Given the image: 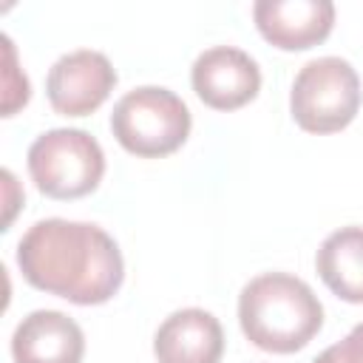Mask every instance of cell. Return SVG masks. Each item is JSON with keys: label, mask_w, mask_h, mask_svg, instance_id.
<instances>
[{"label": "cell", "mask_w": 363, "mask_h": 363, "mask_svg": "<svg viewBox=\"0 0 363 363\" xmlns=\"http://www.w3.org/2000/svg\"><path fill=\"white\" fill-rule=\"evenodd\" d=\"M23 278L79 306L111 301L125 278V261L116 241L96 224L43 218L28 227L17 244Z\"/></svg>", "instance_id": "6da1fadb"}, {"label": "cell", "mask_w": 363, "mask_h": 363, "mask_svg": "<svg viewBox=\"0 0 363 363\" xmlns=\"http://www.w3.org/2000/svg\"><path fill=\"white\" fill-rule=\"evenodd\" d=\"M238 323L264 352L292 354L323 326V306L312 286L289 272H264L238 295Z\"/></svg>", "instance_id": "7a4b0ae2"}, {"label": "cell", "mask_w": 363, "mask_h": 363, "mask_svg": "<svg viewBox=\"0 0 363 363\" xmlns=\"http://www.w3.org/2000/svg\"><path fill=\"white\" fill-rule=\"evenodd\" d=\"M190 111L179 94L162 85L128 91L111 113L116 142L142 159H162L179 150L190 136Z\"/></svg>", "instance_id": "3957f363"}, {"label": "cell", "mask_w": 363, "mask_h": 363, "mask_svg": "<svg viewBox=\"0 0 363 363\" xmlns=\"http://www.w3.org/2000/svg\"><path fill=\"white\" fill-rule=\"evenodd\" d=\"M28 173L48 199H79L99 187L105 153L82 128H51L28 147Z\"/></svg>", "instance_id": "277c9868"}, {"label": "cell", "mask_w": 363, "mask_h": 363, "mask_svg": "<svg viewBox=\"0 0 363 363\" xmlns=\"http://www.w3.org/2000/svg\"><path fill=\"white\" fill-rule=\"evenodd\" d=\"M289 111L306 133H335L360 111V77L343 57L309 60L289 91Z\"/></svg>", "instance_id": "5b68a950"}, {"label": "cell", "mask_w": 363, "mask_h": 363, "mask_svg": "<svg viewBox=\"0 0 363 363\" xmlns=\"http://www.w3.org/2000/svg\"><path fill=\"white\" fill-rule=\"evenodd\" d=\"M116 85V71L102 51L77 48L62 54L45 77V94L57 113L88 116L94 113Z\"/></svg>", "instance_id": "8992f818"}, {"label": "cell", "mask_w": 363, "mask_h": 363, "mask_svg": "<svg viewBox=\"0 0 363 363\" xmlns=\"http://www.w3.org/2000/svg\"><path fill=\"white\" fill-rule=\"evenodd\" d=\"M196 96L216 111H235L261 91L258 62L235 45H213L201 51L190 68Z\"/></svg>", "instance_id": "52a82bcc"}, {"label": "cell", "mask_w": 363, "mask_h": 363, "mask_svg": "<svg viewBox=\"0 0 363 363\" xmlns=\"http://www.w3.org/2000/svg\"><path fill=\"white\" fill-rule=\"evenodd\" d=\"M255 26L267 43L284 51H303L323 43L335 26L332 0H258Z\"/></svg>", "instance_id": "ba28073f"}, {"label": "cell", "mask_w": 363, "mask_h": 363, "mask_svg": "<svg viewBox=\"0 0 363 363\" xmlns=\"http://www.w3.org/2000/svg\"><path fill=\"white\" fill-rule=\"evenodd\" d=\"M85 335L74 318L57 309H34L11 335L14 363H79Z\"/></svg>", "instance_id": "9c48e42d"}, {"label": "cell", "mask_w": 363, "mask_h": 363, "mask_svg": "<svg viewBox=\"0 0 363 363\" xmlns=\"http://www.w3.org/2000/svg\"><path fill=\"white\" fill-rule=\"evenodd\" d=\"M153 354L159 363H218L224 354V329L207 309H179L156 329Z\"/></svg>", "instance_id": "30bf717a"}, {"label": "cell", "mask_w": 363, "mask_h": 363, "mask_svg": "<svg viewBox=\"0 0 363 363\" xmlns=\"http://www.w3.org/2000/svg\"><path fill=\"white\" fill-rule=\"evenodd\" d=\"M320 281L349 303H363V227L329 233L315 255Z\"/></svg>", "instance_id": "8fae6325"}, {"label": "cell", "mask_w": 363, "mask_h": 363, "mask_svg": "<svg viewBox=\"0 0 363 363\" xmlns=\"http://www.w3.org/2000/svg\"><path fill=\"white\" fill-rule=\"evenodd\" d=\"M3 54H6V68H3V116H11L17 108H23L31 96V85L26 74L17 68V54L11 40L3 34Z\"/></svg>", "instance_id": "7c38bea8"}, {"label": "cell", "mask_w": 363, "mask_h": 363, "mask_svg": "<svg viewBox=\"0 0 363 363\" xmlns=\"http://www.w3.org/2000/svg\"><path fill=\"white\" fill-rule=\"evenodd\" d=\"M312 363H363V323H357L340 343L323 349Z\"/></svg>", "instance_id": "4fadbf2b"}]
</instances>
